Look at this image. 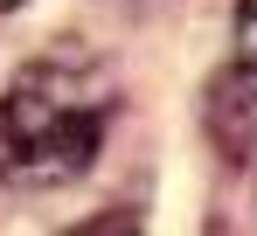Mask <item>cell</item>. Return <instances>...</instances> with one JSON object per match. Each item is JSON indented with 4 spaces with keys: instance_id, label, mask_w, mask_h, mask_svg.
<instances>
[{
    "instance_id": "6da1fadb",
    "label": "cell",
    "mask_w": 257,
    "mask_h": 236,
    "mask_svg": "<svg viewBox=\"0 0 257 236\" xmlns=\"http://www.w3.org/2000/svg\"><path fill=\"white\" fill-rule=\"evenodd\" d=\"M118 111L111 70L84 49L21 63L0 90V181L7 188H70L84 181Z\"/></svg>"
},
{
    "instance_id": "7a4b0ae2",
    "label": "cell",
    "mask_w": 257,
    "mask_h": 236,
    "mask_svg": "<svg viewBox=\"0 0 257 236\" xmlns=\"http://www.w3.org/2000/svg\"><path fill=\"white\" fill-rule=\"evenodd\" d=\"M70 236H146V222H139V208H104V215L77 222Z\"/></svg>"
},
{
    "instance_id": "277c9868",
    "label": "cell",
    "mask_w": 257,
    "mask_h": 236,
    "mask_svg": "<svg viewBox=\"0 0 257 236\" xmlns=\"http://www.w3.org/2000/svg\"><path fill=\"white\" fill-rule=\"evenodd\" d=\"M7 7H21V0H0V14H7Z\"/></svg>"
},
{
    "instance_id": "3957f363",
    "label": "cell",
    "mask_w": 257,
    "mask_h": 236,
    "mask_svg": "<svg viewBox=\"0 0 257 236\" xmlns=\"http://www.w3.org/2000/svg\"><path fill=\"white\" fill-rule=\"evenodd\" d=\"M236 63L257 77V0H243V7H236Z\"/></svg>"
}]
</instances>
